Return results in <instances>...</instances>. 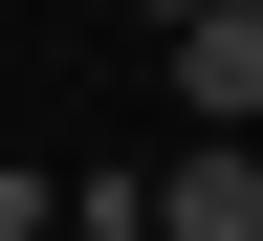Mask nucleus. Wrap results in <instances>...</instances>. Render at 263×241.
Instances as JSON below:
<instances>
[{"label":"nucleus","mask_w":263,"mask_h":241,"mask_svg":"<svg viewBox=\"0 0 263 241\" xmlns=\"http://www.w3.org/2000/svg\"><path fill=\"white\" fill-rule=\"evenodd\" d=\"M176 110L197 132H263V0H197L176 22Z\"/></svg>","instance_id":"f257e3e1"},{"label":"nucleus","mask_w":263,"mask_h":241,"mask_svg":"<svg viewBox=\"0 0 263 241\" xmlns=\"http://www.w3.org/2000/svg\"><path fill=\"white\" fill-rule=\"evenodd\" d=\"M154 241H263V154L241 132H197L176 176H154Z\"/></svg>","instance_id":"f03ea898"},{"label":"nucleus","mask_w":263,"mask_h":241,"mask_svg":"<svg viewBox=\"0 0 263 241\" xmlns=\"http://www.w3.org/2000/svg\"><path fill=\"white\" fill-rule=\"evenodd\" d=\"M154 22H197V0H154Z\"/></svg>","instance_id":"7ed1b4c3"}]
</instances>
